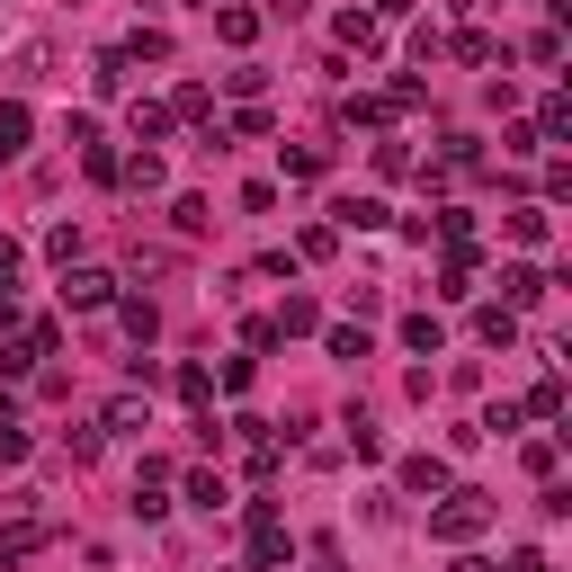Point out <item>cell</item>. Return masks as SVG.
Segmentation results:
<instances>
[{
    "instance_id": "5b68a950",
    "label": "cell",
    "mask_w": 572,
    "mask_h": 572,
    "mask_svg": "<svg viewBox=\"0 0 572 572\" xmlns=\"http://www.w3.org/2000/svg\"><path fill=\"white\" fill-rule=\"evenodd\" d=\"M117 179H125L134 197H162V179H170V170H162V153H134V162H117Z\"/></svg>"
},
{
    "instance_id": "9c48e42d",
    "label": "cell",
    "mask_w": 572,
    "mask_h": 572,
    "mask_svg": "<svg viewBox=\"0 0 572 572\" xmlns=\"http://www.w3.org/2000/svg\"><path fill=\"white\" fill-rule=\"evenodd\" d=\"M28 153V108L10 99V108H0V162H19Z\"/></svg>"
},
{
    "instance_id": "603a6c76",
    "label": "cell",
    "mask_w": 572,
    "mask_h": 572,
    "mask_svg": "<svg viewBox=\"0 0 572 572\" xmlns=\"http://www.w3.org/2000/svg\"><path fill=\"white\" fill-rule=\"evenodd\" d=\"M314 572H349V563H340V554H331V546H314Z\"/></svg>"
},
{
    "instance_id": "ffe728a7",
    "label": "cell",
    "mask_w": 572,
    "mask_h": 572,
    "mask_svg": "<svg viewBox=\"0 0 572 572\" xmlns=\"http://www.w3.org/2000/svg\"><path fill=\"white\" fill-rule=\"evenodd\" d=\"M510 242H546V206H510Z\"/></svg>"
},
{
    "instance_id": "7c38bea8",
    "label": "cell",
    "mask_w": 572,
    "mask_h": 572,
    "mask_svg": "<svg viewBox=\"0 0 572 572\" xmlns=\"http://www.w3.org/2000/svg\"><path fill=\"white\" fill-rule=\"evenodd\" d=\"M215 36H224V45H251V36H260V10H215Z\"/></svg>"
},
{
    "instance_id": "5bb4252c",
    "label": "cell",
    "mask_w": 572,
    "mask_h": 572,
    "mask_svg": "<svg viewBox=\"0 0 572 572\" xmlns=\"http://www.w3.org/2000/svg\"><path fill=\"white\" fill-rule=\"evenodd\" d=\"M125 63H170V36H162V28H134V45H125Z\"/></svg>"
},
{
    "instance_id": "d6986e66",
    "label": "cell",
    "mask_w": 572,
    "mask_h": 572,
    "mask_svg": "<svg viewBox=\"0 0 572 572\" xmlns=\"http://www.w3.org/2000/svg\"><path fill=\"white\" fill-rule=\"evenodd\" d=\"M340 45H358V54H376L385 36H376V19H358V10H349V19H340Z\"/></svg>"
},
{
    "instance_id": "d4e9b609",
    "label": "cell",
    "mask_w": 572,
    "mask_h": 572,
    "mask_svg": "<svg viewBox=\"0 0 572 572\" xmlns=\"http://www.w3.org/2000/svg\"><path fill=\"white\" fill-rule=\"evenodd\" d=\"M457 572H492V563H483V554H457Z\"/></svg>"
},
{
    "instance_id": "e0dca14e",
    "label": "cell",
    "mask_w": 572,
    "mask_h": 572,
    "mask_svg": "<svg viewBox=\"0 0 572 572\" xmlns=\"http://www.w3.org/2000/svg\"><path fill=\"white\" fill-rule=\"evenodd\" d=\"M340 224H349V233H376V224H385V206H376V197H349V206H340Z\"/></svg>"
},
{
    "instance_id": "7402d4cb",
    "label": "cell",
    "mask_w": 572,
    "mask_h": 572,
    "mask_svg": "<svg viewBox=\"0 0 572 572\" xmlns=\"http://www.w3.org/2000/svg\"><path fill=\"white\" fill-rule=\"evenodd\" d=\"M510 572H546V554H537V546H519V554H510Z\"/></svg>"
},
{
    "instance_id": "8992f818",
    "label": "cell",
    "mask_w": 572,
    "mask_h": 572,
    "mask_svg": "<svg viewBox=\"0 0 572 572\" xmlns=\"http://www.w3.org/2000/svg\"><path fill=\"white\" fill-rule=\"evenodd\" d=\"M162 492H170V465H143V474H134V510H143V519H162V510H170Z\"/></svg>"
},
{
    "instance_id": "6da1fadb",
    "label": "cell",
    "mask_w": 572,
    "mask_h": 572,
    "mask_svg": "<svg viewBox=\"0 0 572 572\" xmlns=\"http://www.w3.org/2000/svg\"><path fill=\"white\" fill-rule=\"evenodd\" d=\"M483 528H492V501H483V492H448L439 510H429V537H439V546H465V537H483Z\"/></svg>"
},
{
    "instance_id": "4fadbf2b",
    "label": "cell",
    "mask_w": 572,
    "mask_h": 572,
    "mask_svg": "<svg viewBox=\"0 0 572 572\" xmlns=\"http://www.w3.org/2000/svg\"><path fill=\"white\" fill-rule=\"evenodd\" d=\"M403 340H411L420 358H439V340H448V331H439V314H411V322H403Z\"/></svg>"
},
{
    "instance_id": "8fae6325",
    "label": "cell",
    "mask_w": 572,
    "mask_h": 572,
    "mask_svg": "<svg viewBox=\"0 0 572 572\" xmlns=\"http://www.w3.org/2000/svg\"><path fill=\"white\" fill-rule=\"evenodd\" d=\"M403 492H448V465H439V457H411V465H403Z\"/></svg>"
},
{
    "instance_id": "cb8c5ba5",
    "label": "cell",
    "mask_w": 572,
    "mask_h": 572,
    "mask_svg": "<svg viewBox=\"0 0 572 572\" xmlns=\"http://www.w3.org/2000/svg\"><path fill=\"white\" fill-rule=\"evenodd\" d=\"M403 10H411V0H376V19H403Z\"/></svg>"
},
{
    "instance_id": "277c9868",
    "label": "cell",
    "mask_w": 572,
    "mask_h": 572,
    "mask_svg": "<svg viewBox=\"0 0 572 572\" xmlns=\"http://www.w3.org/2000/svg\"><path fill=\"white\" fill-rule=\"evenodd\" d=\"M537 296H546V268H528V260H519V268H501V305H510V314L537 305Z\"/></svg>"
},
{
    "instance_id": "30bf717a",
    "label": "cell",
    "mask_w": 572,
    "mask_h": 572,
    "mask_svg": "<svg viewBox=\"0 0 572 572\" xmlns=\"http://www.w3.org/2000/svg\"><path fill=\"white\" fill-rule=\"evenodd\" d=\"M170 134V108L162 99H134V143H162Z\"/></svg>"
},
{
    "instance_id": "52a82bcc",
    "label": "cell",
    "mask_w": 572,
    "mask_h": 572,
    "mask_svg": "<svg viewBox=\"0 0 572 572\" xmlns=\"http://www.w3.org/2000/svg\"><path fill=\"white\" fill-rule=\"evenodd\" d=\"M99 429H125V439H134V429H153V411H143V394H117V403L99 411Z\"/></svg>"
},
{
    "instance_id": "2e32d148",
    "label": "cell",
    "mask_w": 572,
    "mask_h": 572,
    "mask_svg": "<svg viewBox=\"0 0 572 572\" xmlns=\"http://www.w3.org/2000/svg\"><path fill=\"white\" fill-rule=\"evenodd\" d=\"M117 322L134 331V349H143V340H153V331H162V314H153V305H143V296H134V305H117Z\"/></svg>"
},
{
    "instance_id": "44dd1931",
    "label": "cell",
    "mask_w": 572,
    "mask_h": 572,
    "mask_svg": "<svg viewBox=\"0 0 572 572\" xmlns=\"http://www.w3.org/2000/svg\"><path fill=\"white\" fill-rule=\"evenodd\" d=\"M19 457H28V429H19V420H0V465H19Z\"/></svg>"
},
{
    "instance_id": "ba28073f",
    "label": "cell",
    "mask_w": 572,
    "mask_h": 572,
    "mask_svg": "<svg viewBox=\"0 0 572 572\" xmlns=\"http://www.w3.org/2000/svg\"><path fill=\"white\" fill-rule=\"evenodd\" d=\"M474 331H483L492 349H510V340H519V314H510V305H483V314H474Z\"/></svg>"
},
{
    "instance_id": "7a4b0ae2",
    "label": "cell",
    "mask_w": 572,
    "mask_h": 572,
    "mask_svg": "<svg viewBox=\"0 0 572 572\" xmlns=\"http://www.w3.org/2000/svg\"><path fill=\"white\" fill-rule=\"evenodd\" d=\"M63 305H72V314H99V305H117V277L72 260V268H63Z\"/></svg>"
},
{
    "instance_id": "9a60e30c",
    "label": "cell",
    "mask_w": 572,
    "mask_h": 572,
    "mask_svg": "<svg viewBox=\"0 0 572 572\" xmlns=\"http://www.w3.org/2000/svg\"><path fill=\"white\" fill-rule=\"evenodd\" d=\"M90 81H99V90H108V99H117V90H125V45H108V54H99V63H90Z\"/></svg>"
},
{
    "instance_id": "3957f363",
    "label": "cell",
    "mask_w": 572,
    "mask_h": 572,
    "mask_svg": "<svg viewBox=\"0 0 572 572\" xmlns=\"http://www.w3.org/2000/svg\"><path fill=\"white\" fill-rule=\"evenodd\" d=\"M286 554H296V537H286V519H277V510H251V563H260V572H277Z\"/></svg>"
},
{
    "instance_id": "ac0fdd59",
    "label": "cell",
    "mask_w": 572,
    "mask_h": 572,
    "mask_svg": "<svg viewBox=\"0 0 572 572\" xmlns=\"http://www.w3.org/2000/svg\"><path fill=\"white\" fill-rule=\"evenodd\" d=\"M188 501H197V510H224L233 492H224V474H188Z\"/></svg>"
}]
</instances>
